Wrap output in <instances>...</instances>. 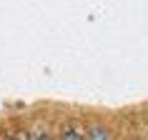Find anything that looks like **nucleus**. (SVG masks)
Here are the masks:
<instances>
[{"label":"nucleus","instance_id":"3","mask_svg":"<svg viewBox=\"0 0 148 140\" xmlns=\"http://www.w3.org/2000/svg\"><path fill=\"white\" fill-rule=\"evenodd\" d=\"M35 140H53V138H50L48 133H38V135H35Z\"/></svg>","mask_w":148,"mask_h":140},{"label":"nucleus","instance_id":"4","mask_svg":"<svg viewBox=\"0 0 148 140\" xmlns=\"http://www.w3.org/2000/svg\"><path fill=\"white\" fill-rule=\"evenodd\" d=\"M3 140H23V138H15V135H5Z\"/></svg>","mask_w":148,"mask_h":140},{"label":"nucleus","instance_id":"1","mask_svg":"<svg viewBox=\"0 0 148 140\" xmlns=\"http://www.w3.org/2000/svg\"><path fill=\"white\" fill-rule=\"evenodd\" d=\"M60 140H86V138H83V133H80L78 128L68 125V128H63V133H60Z\"/></svg>","mask_w":148,"mask_h":140},{"label":"nucleus","instance_id":"2","mask_svg":"<svg viewBox=\"0 0 148 140\" xmlns=\"http://www.w3.org/2000/svg\"><path fill=\"white\" fill-rule=\"evenodd\" d=\"M88 140H110V138H108V130L103 125H93L90 133H88Z\"/></svg>","mask_w":148,"mask_h":140}]
</instances>
